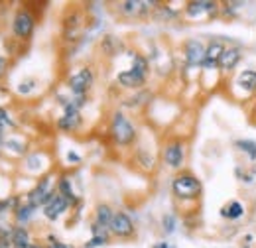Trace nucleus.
Returning <instances> with one entry per match:
<instances>
[{
  "instance_id": "obj_1",
  "label": "nucleus",
  "mask_w": 256,
  "mask_h": 248,
  "mask_svg": "<svg viewBox=\"0 0 256 248\" xmlns=\"http://www.w3.org/2000/svg\"><path fill=\"white\" fill-rule=\"evenodd\" d=\"M172 191L178 199H197L201 195V182L193 174H180L172 182Z\"/></svg>"
},
{
  "instance_id": "obj_2",
  "label": "nucleus",
  "mask_w": 256,
  "mask_h": 248,
  "mask_svg": "<svg viewBox=\"0 0 256 248\" xmlns=\"http://www.w3.org/2000/svg\"><path fill=\"white\" fill-rule=\"evenodd\" d=\"M110 134H112L116 144L128 146L136 138V128H134V124L130 122L122 112H114L112 114V122H110Z\"/></svg>"
},
{
  "instance_id": "obj_3",
  "label": "nucleus",
  "mask_w": 256,
  "mask_h": 248,
  "mask_svg": "<svg viewBox=\"0 0 256 248\" xmlns=\"http://www.w3.org/2000/svg\"><path fill=\"white\" fill-rule=\"evenodd\" d=\"M34 28H36V18L32 16L30 10L26 8H20L12 20V30L16 34V38L20 40H30L34 34Z\"/></svg>"
},
{
  "instance_id": "obj_4",
  "label": "nucleus",
  "mask_w": 256,
  "mask_h": 248,
  "mask_svg": "<svg viewBox=\"0 0 256 248\" xmlns=\"http://www.w3.org/2000/svg\"><path fill=\"white\" fill-rule=\"evenodd\" d=\"M184 160H186V146L176 140V142H170L164 146V162L174 168V170H180L184 166Z\"/></svg>"
},
{
  "instance_id": "obj_5",
  "label": "nucleus",
  "mask_w": 256,
  "mask_h": 248,
  "mask_svg": "<svg viewBox=\"0 0 256 248\" xmlns=\"http://www.w3.org/2000/svg\"><path fill=\"white\" fill-rule=\"evenodd\" d=\"M50 184H52V178H44V180H42V182L28 193V203H30L32 207L38 209L40 205H46V203L54 197L56 191L50 189Z\"/></svg>"
},
{
  "instance_id": "obj_6",
  "label": "nucleus",
  "mask_w": 256,
  "mask_h": 248,
  "mask_svg": "<svg viewBox=\"0 0 256 248\" xmlns=\"http://www.w3.org/2000/svg\"><path fill=\"white\" fill-rule=\"evenodd\" d=\"M110 232L116 236V238H130L132 234H134V222L130 220L126 213H122V211H118V213H114V217L110 220Z\"/></svg>"
},
{
  "instance_id": "obj_7",
  "label": "nucleus",
  "mask_w": 256,
  "mask_h": 248,
  "mask_svg": "<svg viewBox=\"0 0 256 248\" xmlns=\"http://www.w3.org/2000/svg\"><path fill=\"white\" fill-rule=\"evenodd\" d=\"M91 85H93V73H91V69H79L75 75L69 77V89L73 91V94H77V96H83V94L91 89Z\"/></svg>"
},
{
  "instance_id": "obj_8",
  "label": "nucleus",
  "mask_w": 256,
  "mask_h": 248,
  "mask_svg": "<svg viewBox=\"0 0 256 248\" xmlns=\"http://www.w3.org/2000/svg\"><path fill=\"white\" fill-rule=\"evenodd\" d=\"M69 205H71V203L65 199L62 193H54V197L44 205V215L50 218V220H56L62 213L67 211Z\"/></svg>"
},
{
  "instance_id": "obj_9",
  "label": "nucleus",
  "mask_w": 256,
  "mask_h": 248,
  "mask_svg": "<svg viewBox=\"0 0 256 248\" xmlns=\"http://www.w3.org/2000/svg\"><path fill=\"white\" fill-rule=\"evenodd\" d=\"M79 124H81V114H79L77 106L71 102H65V114L58 120V126L65 132H73V130H77Z\"/></svg>"
},
{
  "instance_id": "obj_10",
  "label": "nucleus",
  "mask_w": 256,
  "mask_h": 248,
  "mask_svg": "<svg viewBox=\"0 0 256 248\" xmlns=\"http://www.w3.org/2000/svg\"><path fill=\"white\" fill-rule=\"evenodd\" d=\"M184 50H186V60H188V63L197 65V63L205 62V50L207 48L199 40H188L186 46H184Z\"/></svg>"
},
{
  "instance_id": "obj_11",
  "label": "nucleus",
  "mask_w": 256,
  "mask_h": 248,
  "mask_svg": "<svg viewBox=\"0 0 256 248\" xmlns=\"http://www.w3.org/2000/svg\"><path fill=\"white\" fill-rule=\"evenodd\" d=\"M217 12V4L215 2H192V4H188V8H186V14H188V18H203L205 14L207 16H211V14H215Z\"/></svg>"
},
{
  "instance_id": "obj_12",
  "label": "nucleus",
  "mask_w": 256,
  "mask_h": 248,
  "mask_svg": "<svg viewBox=\"0 0 256 248\" xmlns=\"http://www.w3.org/2000/svg\"><path fill=\"white\" fill-rule=\"evenodd\" d=\"M116 79H118V83H120L122 87H126V89H138V87H142V85L146 83V77H144V75H140V73H138V71H134V69L120 71Z\"/></svg>"
},
{
  "instance_id": "obj_13",
  "label": "nucleus",
  "mask_w": 256,
  "mask_h": 248,
  "mask_svg": "<svg viewBox=\"0 0 256 248\" xmlns=\"http://www.w3.org/2000/svg\"><path fill=\"white\" fill-rule=\"evenodd\" d=\"M226 50L221 42H211L209 46H207V50H205V62H203V65L205 67H215L217 63H219V60H221V56H223V52Z\"/></svg>"
},
{
  "instance_id": "obj_14",
  "label": "nucleus",
  "mask_w": 256,
  "mask_h": 248,
  "mask_svg": "<svg viewBox=\"0 0 256 248\" xmlns=\"http://www.w3.org/2000/svg\"><path fill=\"white\" fill-rule=\"evenodd\" d=\"M238 62H240V50L238 48H226L223 52V56H221V60H219V67L223 69L224 73H228V71H232L236 67Z\"/></svg>"
},
{
  "instance_id": "obj_15",
  "label": "nucleus",
  "mask_w": 256,
  "mask_h": 248,
  "mask_svg": "<svg viewBox=\"0 0 256 248\" xmlns=\"http://www.w3.org/2000/svg\"><path fill=\"white\" fill-rule=\"evenodd\" d=\"M10 242L14 248H32L30 242V234L24 226H16L12 232H10Z\"/></svg>"
},
{
  "instance_id": "obj_16",
  "label": "nucleus",
  "mask_w": 256,
  "mask_h": 248,
  "mask_svg": "<svg viewBox=\"0 0 256 248\" xmlns=\"http://www.w3.org/2000/svg\"><path fill=\"white\" fill-rule=\"evenodd\" d=\"M114 217V213H112V209L106 205V203H100V205H96V224L98 226H110V220Z\"/></svg>"
},
{
  "instance_id": "obj_17",
  "label": "nucleus",
  "mask_w": 256,
  "mask_h": 248,
  "mask_svg": "<svg viewBox=\"0 0 256 248\" xmlns=\"http://www.w3.org/2000/svg\"><path fill=\"white\" fill-rule=\"evenodd\" d=\"M236 87H244L248 91L256 89V71L254 69H246L236 77Z\"/></svg>"
},
{
  "instance_id": "obj_18",
  "label": "nucleus",
  "mask_w": 256,
  "mask_h": 248,
  "mask_svg": "<svg viewBox=\"0 0 256 248\" xmlns=\"http://www.w3.org/2000/svg\"><path fill=\"white\" fill-rule=\"evenodd\" d=\"M223 217L224 218H230V220H236L244 215V207L238 203V201H230L226 207H223Z\"/></svg>"
},
{
  "instance_id": "obj_19",
  "label": "nucleus",
  "mask_w": 256,
  "mask_h": 248,
  "mask_svg": "<svg viewBox=\"0 0 256 248\" xmlns=\"http://www.w3.org/2000/svg\"><path fill=\"white\" fill-rule=\"evenodd\" d=\"M234 146H236L242 154L248 156L250 160H256V142H252V140H236Z\"/></svg>"
},
{
  "instance_id": "obj_20",
  "label": "nucleus",
  "mask_w": 256,
  "mask_h": 248,
  "mask_svg": "<svg viewBox=\"0 0 256 248\" xmlns=\"http://www.w3.org/2000/svg\"><path fill=\"white\" fill-rule=\"evenodd\" d=\"M34 211H36V207H32L30 203H26V205L18 207V209H16V220H18L20 224L28 222V220L32 218V213H34Z\"/></svg>"
},
{
  "instance_id": "obj_21",
  "label": "nucleus",
  "mask_w": 256,
  "mask_h": 248,
  "mask_svg": "<svg viewBox=\"0 0 256 248\" xmlns=\"http://www.w3.org/2000/svg\"><path fill=\"white\" fill-rule=\"evenodd\" d=\"M58 193H62L65 199L69 201V203H73L75 201V193H73V189H71V184H69V180L67 178H62L60 182H58Z\"/></svg>"
},
{
  "instance_id": "obj_22",
  "label": "nucleus",
  "mask_w": 256,
  "mask_h": 248,
  "mask_svg": "<svg viewBox=\"0 0 256 248\" xmlns=\"http://www.w3.org/2000/svg\"><path fill=\"white\" fill-rule=\"evenodd\" d=\"M142 4H144V2H122V4H120V10H122V14L136 16V14L146 12V8H140Z\"/></svg>"
},
{
  "instance_id": "obj_23",
  "label": "nucleus",
  "mask_w": 256,
  "mask_h": 248,
  "mask_svg": "<svg viewBox=\"0 0 256 248\" xmlns=\"http://www.w3.org/2000/svg\"><path fill=\"white\" fill-rule=\"evenodd\" d=\"M132 69L138 71L140 75L148 77V62L142 58V56H134V63H132Z\"/></svg>"
},
{
  "instance_id": "obj_24",
  "label": "nucleus",
  "mask_w": 256,
  "mask_h": 248,
  "mask_svg": "<svg viewBox=\"0 0 256 248\" xmlns=\"http://www.w3.org/2000/svg\"><path fill=\"white\" fill-rule=\"evenodd\" d=\"M106 234H95L87 244H85V248H96V246H102V244H106Z\"/></svg>"
},
{
  "instance_id": "obj_25",
  "label": "nucleus",
  "mask_w": 256,
  "mask_h": 248,
  "mask_svg": "<svg viewBox=\"0 0 256 248\" xmlns=\"http://www.w3.org/2000/svg\"><path fill=\"white\" fill-rule=\"evenodd\" d=\"M162 224H164V230H166V232H174V228H176V218L172 217V215H166V217L162 218Z\"/></svg>"
},
{
  "instance_id": "obj_26",
  "label": "nucleus",
  "mask_w": 256,
  "mask_h": 248,
  "mask_svg": "<svg viewBox=\"0 0 256 248\" xmlns=\"http://www.w3.org/2000/svg\"><path fill=\"white\" fill-rule=\"evenodd\" d=\"M14 203H16V199H14V197H10V199H2V201H0V215H2V213H6Z\"/></svg>"
},
{
  "instance_id": "obj_27",
  "label": "nucleus",
  "mask_w": 256,
  "mask_h": 248,
  "mask_svg": "<svg viewBox=\"0 0 256 248\" xmlns=\"http://www.w3.org/2000/svg\"><path fill=\"white\" fill-rule=\"evenodd\" d=\"M6 69H8V62H6V58L0 56V79L6 75Z\"/></svg>"
},
{
  "instance_id": "obj_28",
  "label": "nucleus",
  "mask_w": 256,
  "mask_h": 248,
  "mask_svg": "<svg viewBox=\"0 0 256 248\" xmlns=\"http://www.w3.org/2000/svg\"><path fill=\"white\" fill-rule=\"evenodd\" d=\"M50 248H71V246H67V244H64V242H54Z\"/></svg>"
},
{
  "instance_id": "obj_29",
  "label": "nucleus",
  "mask_w": 256,
  "mask_h": 248,
  "mask_svg": "<svg viewBox=\"0 0 256 248\" xmlns=\"http://www.w3.org/2000/svg\"><path fill=\"white\" fill-rule=\"evenodd\" d=\"M154 248H168V244H166V242H158Z\"/></svg>"
},
{
  "instance_id": "obj_30",
  "label": "nucleus",
  "mask_w": 256,
  "mask_h": 248,
  "mask_svg": "<svg viewBox=\"0 0 256 248\" xmlns=\"http://www.w3.org/2000/svg\"><path fill=\"white\" fill-rule=\"evenodd\" d=\"M32 248H42V246H32Z\"/></svg>"
}]
</instances>
